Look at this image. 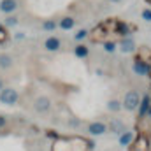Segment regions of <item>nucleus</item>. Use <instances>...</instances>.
<instances>
[{"label": "nucleus", "instance_id": "f257e3e1", "mask_svg": "<svg viewBox=\"0 0 151 151\" xmlns=\"http://www.w3.org/2000/svg\"><path fill=\"white\" fill-rule=\"evenodd\" d=\"M88 148L93 144L83 137H62L53 144V151H88Z\"/></svg>", "mask_w": 151, "mask_h": 151}, {"label": "nucleus", "instance_id": "f03ea898", "mask_svg": "<svg viewBox=\"0 0 151 151\" xmlns=\"http://www.w3.org/2000/svg\"><path fill=\"white\" fill-rule=\"evenodd\" d=\"M114 25H116V21L114 19H111V21H106V23H100L91 34H90V37H91V40H104V39L107 37L109 34H111V30L114 32Z\"/></svg>", "mask_w": 151, "mask_h": 151}, {"label": "nucleus", "instance_id": "7ed1b4c3", "mask_svg": "<svg viewBox=\"0 0 151 151\" xmlns=\"http://www.w3.org/2000/svg\"><path fill=\"white\" fill-rule=\"evenodd\" d=\"M128 151H150V141L146 135H137L130 146H128Z\"/></svg>", "mask_w": 151, "mask_h": 151}, {"label": "nucleus", "instance_id": "20e7f679", "mask_svg": "<svg viewBox=\"0 0 151 151\" xmlns=\"http://www.w3.org/2000/svg\"><path fill=\"white\" fill-rule=\"evenodd\" d=\"M139 104H141V99H139V93L137 91H128L125 95V100H123V107L125 109L134 111V109L139 107Z\"/></svg>", "mask_w": 151, "mask_h": 151}, {"label": "nucleus", "instance_id": "39448f33", "mask_svg": "<svg viewBox=\"0 0 151 151\" xmlns=\"http://www.w3.org/2000/svg\"><path fill=\"white\" fill-rule=\"evenodd\" d=\"M18 97H19L18 91L12 90V88H5V90L0 91V102H2V104H7V106L16 104V102H18Z\"/></svg>", "mask_w": 151, "mask_h": 151}, {"label": "nucleus", "instance_id": "423d86ee", "mask_svg": "<svg viewBox=\"0 0 151 151\" xmlns=\"http://www.w3.org/2000/svg\"><path fill=\"white\" fill-rule=\"evenodd\" d=\"M134 70H135L137 74H141V76H146V74H150L151 69H150V65H148V62L137 58V60L134 62Z\"/></svg>", "mask_w": 151, "mask_h": 151}, {"label": "nucleus", "instance_id": "0eeeda50", "mask_svg": "<svg viewBox=\"0 0 151 151\" xmlns=\"http://www.w3.org/2000/svg\"><path fill=\"white\" fill-rule=\"evenodd\" d=\"M88 132H90L91 135H100V134L107 132V125H104V123H100V121L90 123V127H88Z\"/></svg>", "mask_w": 151, "mask_h": 151}, {"label": "nucleus", "instance_id": "6e6552de", "mask_svg": "<svg viewBox=\"0 0 151 151\" xmlns=\"http://www.w3.org/2000/svg\"><path fill=\"white\" fill-rule=\"evenodd\" d=\"M18 9V2L16 0H2L0 2V11L2 12H12Z\"/></svg>", "mask_w": 151, "mask_h": 151}, {"label": "nucleus", "instance_id": "1a4fd4ad", "mask_svg": "<svg viewBox=\"0 0 151 151\" xmlns=\"http://www.w3.org/2000/svg\"><path fill=\"white\" fill-rule=\"evenodd\" d=\"M139 106H141L139 114H141V118H144L146 114L150 113V107H151V97L150 95H144V99H142V102H141Z\"/></svg>", "mask_w": 151, "mask_h": 151}, {"label": "nucleus", "instance_id": "9d476101", "mask_svg": "<svg viewBox=\"0 0 151 151\" xmlns=\"http://www.w3.org/2000/svg\"><path fill=\"white\" fill-rule=\"evenodd\" d=\"M119 49H121L123 53H132V51L135 49V42H134L132 39H123V40L119 42Z\"/></svg>", "mask_w": 151, "mask_h": 151}, {"label": "nucleus", "instance_id": "9b49d317", "mask_svg": "<svg viewBox=\"0 0 151 151\" xmlns=\"http://www.w3.org/2000/svg\"><path fill=\"white\" fill-rule=\"evenodd\" d=\"M35 109L37 111H47L49 109V99L47 97H39L37 99V102H35Z\"/></svg>", "mask_w": 151, "mask_h": 151}, {"label": "nucleus", "instance_id": "f8f14e48", "mask_svg": "<svg viewBox=\"0 0 151 151\" xmlns=\"http://www.w3.org/2000/svg\"><path fill=\"white\" fill-rule=\"evenodd\" d=\"M44 46H46L47 51H56V49L60 47V40H58L56 37H49V39H46Z\"/></svg>", "mask_w": 151, "mask_h": 151}, {"label": "nucleus", "instance_id": "ddd939ff", "mask_svg": "<svg viewBox=\"0 0 151 151\" xmlns=\"http://www.w3.org/2000/svg\"><path fill=\"white\" fill-rule=\"evenodd\" d=\"M114 34H119V35H127V34H130L128 25H125V23H121V21H116V25H114Z\"/></svg>", "mask_w": 151, "mask_h": 151}, {"label": "nucleus", "instance_id": "4468645a", "mask_svg": "<svg viewBox=\"0 0 151 151\" xmlns=\"http://www.w3.org/2000/svg\"><path fill=\"white\" fill-rule=\"evenodd\" d=\"M134 141V132H123L119 137V144L121 146H130V142Z\"/></svg>", "mask_w": 151, "mask_h": 151}, {"label": "nucleus", "instance_id": "2eb2a0df", "mask_svg": "<svg viewBox=\"0 0 151 151\" xmlns=\"http://www.w3.org/2000/svg\"><path fill=\"white\" fill-rule=\"evenodd\" d=\"M74 18H70V16H67V18H63V19H60V28L62 30H70L72 27H74Z\"/></svg>", "mask_w": 151, "mask_h": 151}, {"label": "nucleus", "instance_id": "dca6fc26", "mask_svg": "<svg viewBox=\"0 0 151 151\" xmlns=\"http://www.w3.org/2000/svg\"><path fill=\"white\" fill-rule=\"evenodd\" d=\"M123 128H125V127H123V123H121V121H116V119H114L113 123H111V130L116 132V134H121V132H123Z\"/></svg>", "mask_w": 151, "mask_h": 151}, {"label": "nucleus", "instance_id": "f3484780", "mask_svg": "<svg viewBox=\"0 0 151 151\" xmlns=\"http://www.w3.org/2000/svg\"><path fill=\"white\" fill-rule=\"evenodd\" d=\"M11 65H12L11 56H7V55H0V67H11Z\"/></svg>", "mask_w": 151, "mask_h": 151}, {"label": "nucleus", "instance_id": "a211bd4d", "mask_svg": "<svg viewBox=\"0 0 151 151\" xmlns=\"http://www.w3.org/2000/svg\"><path fill=\"white\" fill-rule=\"evenodd\" d=\"M86 55H88V47H86V46H77V47H76V56L84 58Z\"/></svg>", "mask_w": 151, "mask_h": 151}, {"label": "nucleus", "instance_id": "6ab92c4d", "mask_svg": "<svg viewBox=\"0 0 151 151\" xmlns=\"http://www.w3.org/2000/svg\"><path fill=\"white\" fill-rule=\"evenodd\" d=\"M107 107H109V111H119L121 109V102L119 100H111L107 104Z\"/></svg>", "mask_w": 151, "mask_h": 151}, {"label": "nucleus", "instance_id": "aec40b11", "mask_svg": "<svg viewBox=\"0 0 151 151\" xmlns=\"http://www.w3.org/2000/svg\"><path fill=\"white\" fill-rule=\"evenodd\" d=\"M86 37H88V32H86V30H79V32L76 34V39H77V40H83V39H86Z\"/></svg>", "mask_w": 151, "mask_h": 151}, {"label": "nucleus", "instance_id": "412c9836", "mask_svg": "<svg viewBox=\"0 0 151 151\" xmlns=\"http://www.w3.org/2000/svg\"><path fill=\"white\" fill-rule=\"evenodd\" d=\"M142 18H144L146 21H151V9H144V11H142Z\"/></svg>", "mask_w": 151, "mask_h": 151}, {"label": "nucleus", "instance_id": "4be33fe9", "mask_svg": "<svg viewBox=\"0 0 151 151\" xmlns=\"http://www.w3.org/2000/svg\"><path fill=\"white\" fill-rule=\"evenodd\" d=\"M104 47H106V51H107V53H113L116 46H114L113 42H106V46H104Z\"/></svg>", "mask_w": 151, "mask_h": 151}, {"label": "nucleus", "instance_id": "5701e85b", "mask_svg": "<svg viewBox=\"0 0 151 151\" xmlns=\"http://www.w3.org/2000/svg\"><path fill=\"white\" fill-rule=\"evenodd\" d=\"M42 27H44L46 30H53V28H55V23H53V21H46Z\"/></svg>", "mask_w": 151, "mask_h": 151}, {"label": "nucleus", "instance_id": "b1692460", "mask_svg": "<svg viewBox=\"0 0 151 151\" xmlns=\"http://www.w3.org/2000/svg\"><path fill=\"white\" fill-rule=\"evenodd\" d=\"M5 39H7L5 30H4V28H0V44H2V42H5Z\"/></svg>", "mask_w": 151, "mask_h": 151}, {"label": "nucleus", "instance_id": "393cba45", "mask_svg": "<svg viewBox=\"0 0 151 151\" xmlns=\"http://www.w3.org/2000/svg\"><path fill=\"white\" fill-rule=\"evenodd\" d=\"M7 25H16V18H9L7 19Z\"/></svg>", "mask_w": 151, "mask_h": 151}, {"label": "nucleus", "instance_id": "a878e982", "mask_svg": "<svg viewBox=\"0 0 151 151\" xmlns=\"http://www.w3.org/2000/svg\"><path fill=\"white\" fill-rule=\"evenodd\" d=\"M2 125H5V118H4V116H0V127H2Z\"/></svg>", "mask_w": 151, "mask_h": 151}, {"label": "nucleus", "instance_id": "bb28decb", "mask_svg": "<svg viewBox=\"0 0 151 151\" xmlns=\"http://www.w3.org/2000/svg\"><path fill=\"white\" fill-rule=\"evenodd\" d=\"M4 90V83H2V79H0V91Z\"/></svg>", "mask_w": 151, "mask_h": 151}, {"label": "nucleus", "instance_id": "cd10ccee", "mask_svg": "<svg viewBox=\"0 0 151 151\" xmlns=\"http://www.w3.org/2000/svg\"><path fill=\"white\" fill-rule=\"evenodd\" d=\"M146 2H150V4H151V0H146Z\"/></svg>", "mask_w": 151, "mask_h": 151}, {"label": "nucleus", "instance_id": "c85d7f7f", "mask_svg": "<svg viewBox=\"0 0 151 151\" xmlns=\"http://www.w3.org/2000/svg\"><path fill=\"white\" fill-rule=\"evenodd\" d=\"M114 2H116V0H114Z\"/></svg>", "mask_w": 151, "mask_h": 151}]
</instances>
